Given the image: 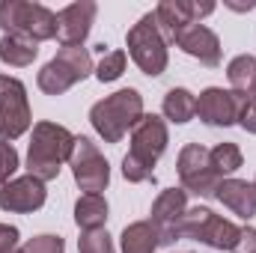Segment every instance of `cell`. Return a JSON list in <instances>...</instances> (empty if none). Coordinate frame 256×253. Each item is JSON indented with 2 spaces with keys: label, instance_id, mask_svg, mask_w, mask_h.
Listing matches in <instances>:
<instances>
[{
  "label": "cell",
  "instance_id": "2",
  "mask_svg": "<svg viewBox=\"0 0 256 253\" xmlns=\"http://www.w3.org/2000/svg\"><path fill=\"white\" fill-rule=\"evenodd\" d=\"M74 149V134L57 122H36L30 137V152H27V176L39 182H51L60 176L63 161L72 158Z\"/></svg>",
  "mask_w": 256,
  "mask_h": 253
},
{
  "label": "cell",
  "instance_id": "28",
  "mask_svg": "<svg viewBox=\"0 0 256 253\" xmlns=\"http://www.w3.org/2000/svg\"><path fill=\"white\" fill-rule=\"evenodd\" d=\"M238 126L248 134H256V96H244L242 114H238Z\"/></svg>",
  "mask_w": 256,
  "mask_h": 253
},
{
  "label": "cell",
  "instance_id": "19",
  "mask_svg": "<svg viewBox=\"0 0 256 253\" xmlns=\"http://www.w3.org/2000/svg\"><path fill=\"white\" fill-rule=\"evenodd\" d=\"M39 57V42L27 39V36H15V33H6L0 39V63L6 66H30Z\"/></svg>",
  "mask_w": 256,
  "mask_h": 253
},
{
  "label": "cell",
  "instance_id": "18",
  "mask_svg": "<svg viewBox=\"0 0 256 253\" xmlns=\"http://www.w3.org/2000/svg\"><path fill=\"white\" fill-rule=\"evenodd\" d=\"M74 224L84 232L104 230V224H108V200L102 194H84L74 202Z\"/></svg>",
  "mask_w": 256,
  "mask_h": 253
},
{
  "label": "cell",
  "instance_id": "26",
  "mask_svg": "<svg viewBox=\"0 0 256 253\" xmlns=\"http://www.w3.org/2000/svg\"><path fill=\"white\" fill-rule=\"evenodd\" d=\"M18 167H21V164H18L15 146H12L9 140H0V188H3L6 182H12V176H15Z\"/></svg>",
  "mask_w": 256,
  "mask_h": 253
},
{
  "label": "cell",
  "instance_id": "3",
  "mask_svg": "<svg viewBox=\"0 0 256 253\" xmlns=\"http://www.w3.org/2000/svg\"><path fill=\"white\" fill-rule=\"evenodd\" d=\"M140 120H143V96L131 86L96 102L90 110V122L98 131V137H104V143H120Z\"/></svg>",
  "mask_w": 256,
  "mask_h": 253
},
{
  "label": "cell",
  "instance_id": "5",
  "mask_svg": "<svg viewBox=\"0 0 256 253\" xmlns=\"http://www.w3.org/2000/svg\"><path fill=\"white\" fill-rule=\"evenodd\" d=\"M126 45H128V57L137 63V68H140L143 74H149V78L164 74L170 54H167V39H164L161 30H158L155 12H146V15L128 30Z\"/></svg>",
  "mask_w": 256,
  "mask_h": 253
},
{
  "label": "cell",
  "instance_id": "25",
  "mask_svg": "<svg viewBox=\"0 0 256 253\" xmlns=\"http://www.w3.org/2000/svg\"><path fill=\"white\" fill-rule=\"evenodd\" d=\"M78 250L80 253H116L114 242L104 230H92V232H80L78 238Z\"/></svg>",
  "mask_w": 256,
  "mask_h": 253
},
{
  "label": "cell",
  "instance_id": "13",
  "mask_svg": "<svg viewBox=\"0 0 256 253\" xmlns=\"http://www.w3.org/2000/svg\"><path fill=\"white\" fill-rule=\"evenodd\" d=\"M96 0H74L57 12V39L63 48H84V39L90 36V27L96 21Z\"/></svg>",
  "mask_w": 256,
  "mask_h": 253
},
{
  "label": "cell",
  "instance_id": "21",
  "mask_svg": "<svg viewBox=\"0 0 256 253\" xmlns=\"http://www.w3.org/2000/svg\"><path fill=\"white\" fill-rule=\"evenodd\" d=\"M226 78H230V84H232V92L256 96V57L238 54L232 63L226 66Z\"/></svg>",
  "mask_w": 256,
  "mask_h": 253
},
{
  "label": "cell",
  "instance_id": "7",
  "mask_svg": "<svg viewBox=\"0 0 256 253\" xmlns=\"http://www.w3.org/2000/svg\"><path fill=\"white\" fill-rule=\"evenodd\" d=\"M179 236L182 238H191V242H202V244H208L214 250L232 253L238 236H242V230L232 220L214 214L212 208H200L196 206V208H188L185 212V218L179 224Z\"/></svg>",
  "mask_w": 256,
  "mask_h": 253
},
{
  "label": "cell",
  "instance_id": "14",
  "mask_svg": "<svg viewBox=\"0 0 256 253\" xmlns=\"http://www.w3.org/2000/svg\"><path fill=\"white\" fill-rule=\"evenodd\" d=\"M48 200L45 182L33 179V176H21L12 179L0 188V208L3 212H18V214H30L36 208H42Z\"/></svg>",
  "mask_w": 256,
  "mask_h": 253
},
{
  "label": "cell",
  "instance_id": "30",
  "mask_svg": "<svg viewBox=\"0 0 256 253\" xmlns=\"http://www.w3.org/2000/svg\"><path fill=\"white\" fill-rule=\"evenodd\" d=\"M15 244H18V230L9 224H0V253L15 250Z\"/></svg>",
  "mask_w": 256,
  "mask_h": 253
},
{
  "label": "cell",
  "instance_id": "4",
  "mask_svg": "<svg viewBox=\"0 0 256 253\" xmlns=\"http://www.w3.org/2000/svg\"><path fill=\"white\" fill-rule=\"evenodd\" d=\"M0 27L15 36H27L33 42L57 39V12L42 3L27 0H0Z\"/></svg>",
  "mask_w": 256,
  "mask_h": 253
},
{
  "label": "cell",
  "instance_id": "23",
  "mask_svg": "<svg viewBox=\"0 0 256 253\" xmlns=\"http://www.w3.org/2000/svg\"><path fill=\"white\" fill-rule=\"evenodd\" d=\"M208 161H212V170L224 179L242 167V149L236 143H218L214 149H208Z\"/></svg>",
  "mask_w": 256,
  "mask_h": 253
},
{
  "label": "cell",
  "instance_id": "27",
  "mask_svg": "<svg viewBox=\"0 0 256 253\" xmlns=\"http://www.w3.org/2000/svg\"><path fill=\"white\" fill-rule=\"evenodd\" d=\"M24 253H66V242L60 236H36L27 238Z\"/></svg>",
  "mask_w": 256,
  "mask_h": 253
},
{
  "label": "cell",
  "instance_id": "17",
  "mask_svg": "<svg viewBox=\"0 0 256 253\" xmlns=\"http://www.w3.org/2000/svg\"><path fill=\"white\" fill-rule=\"evenodd\" d=\"M155 21H158V30L167 42L176 39L179 30H185L188 24H194L191 18V3L188 0H161L155 6Z\"/></svg>",
  "mask_w": 256,
  "mask_h": 253
},
{
  "label": "cell",
  "instance_id": "22",
  "mask_svg": "<svg viewBox=\"0 0 256 253\" xmlns=\"http://www.w3.org/2000/svg\"><path fill=\"white\" fill-rule=\"evenodd\" d=\"M164 116H167L170 122H176V126L191 122L194 116H196V98H194L188 90L173 86V90L164 96Z\"/></svg>",
  "mask_w": 256,
  "mask_h": 253
},
{
  "label": "cell",
  "instance_id": "11",
  "mask_svg": "<svg viewBox=\"0 0 256 253\" xmlns=\"http://www.w3.org/2000/svg\"><path fill=\"white\" fill-rule=\"evenodd\" d=\"M185 212H188V190L185 188H167L158 194V200L152 202L149 224L155 226L161 244H176L182 238L179 236V224H182Z\"/></svg>",
  "mask_w": 256,
  "mask_h": 253
},
{
  "label": "cell",
  "instance_id": "24",
  "mask_svg": "<svg viewBox=\"0 0 256 253\" xmlns=\"http://www.w3.org/2000/svg\"><path fill=\"white\" fill-rule=\"evenodd\" d=\"M126 51H108L104 57H102V63L96 66V78L102 80V84H110V80H116V78H122V72H126Z\"/></svg>",
  "mask_w": 256,
  "mask_h": 253
},
{
  "label": "cell",
  "instance_id": "31",
  "mask_svg": "<svg viewBox=\"0 0 256 253\" xmlns=\"http://www.w3.org/2000/svg\"><path fill=\"white\" fill-rule=\"evenodd\" d=\"M226 6H230V9H238V12H244V9H254L256 3H250V0H248V3H236V0H226Z\"/></svg>",
  "mask_w": 256,
  "mask_h": 253
},
{
  "label": "cell",
  "instance_id": "12",
  "mask_svg": "<svg viewBox=\"0 0 256 253\" xmlns=\"http://www.w3.org/2000/svg\"><path fill=\"white\" fill-rule=\"evenodd\" d=\"M244 96L232 92V90H220V86H208L200 92L196 98V116L206 126H236L238 114H242Z\"/></svg>",
  "mask_w": 256,
  "mask_h": 253
},
{
  "label": "cell",
  "instance_id": "16",
  "mask_svg": "<svg viewBox=\"0 0 256 253\" xmlns=\"http://www.w3.org/2000/svg\"><path fill=\"white\" fill-rule=\"evenodd\" d=\"M214 196L232 208V214L250 220L256 214V188L254 182H244V179H220V185L214 188Z\"/></svg>",
  "mask_w": 256,
  "mask_h": 253
},
{
  "label": "cell",
  "instance_id": "6",
  "mask_svg": "<svg viewBox=\"0 0 256 253\" xmlns=\"http://www.w3.org/2000/svg\"><path fill=\"white\" fill-rule=\"evenodd\" d=\"M92 72H96V66H92V54L86 48H60L51 63L42 66L36 84L48 96H63L66 90H72L78 80L90 78Z\"/></svg>",
  "mask_w": 256,
  "mask_h": 253
},
{
  "label": "cell",
  "instance_id": "10",
  "mask_svg": "<svg viewBox=\"0 0 256 253\" xmlns=\"http://www.w3.org/2000/svg\"><path fill=\"white\" fill-rule=\"evenodd\" d=\"M176 170H179L182 188L191 190V194H200V196H214V188L220 185V176L212 170L208 149H202L200 143H188L179 152Z\"/></svg>",
  "mask_w": 256,
  "mask_h": 253
},
{
  "label": "cell",
  "instance_id": "32",
  "mask_svg": "<svg viewBox=\"0 0 256 253\" xmlns=\"http://www.w3.org/2000/svg\"><path fill=\"white\" fill-rule=\"evenodd\" d=\"M9 253H24V250H9Z\"/></svg>",
  "mask_w": 256,
  "mask_h": 253
},
{
  "label": "cell",
  "instance_id": "8",
  "mask_svg": "<svg viewBox=\"0 0 256 253\" xmlns=\"http://www.w3.org/2000/svg\"><path fill=\"white\" fill-rule=\"evenodd\" d=\"M33 122L27 86L18 78L0 74V140H18Z\"/></svg>",
  "mask_w": 256,
  "mask_h": 253
},
{
  "label": "cell",
  "instance_id": "33",
  "mask_svg": "<svg viewBox=\"0 0 256 253\" xmlns=\"http://www.w3.org/2000/svg\"><path fill=\"white\" fill-rule=\"evenodd\" d=\"M254 188H256V179H254Z\"/></svg>",
  "mask_w": 256,
  "mask_h": 253
},
{
  "label": "cell",
  "instance_id": "29",
  "mask_svg": "<svg viewBox=\"0 0 256 253\" xmlns=\"http://www.w3.org/2000/svg\"><path fill=\"white\" fill-rule=\"evenodd\" d=\"M232 253H256V230L254 226H244L242 230V236H238Z\"/></svg>",
  "mask_w": 256,
  "mask_h": 253
},
{
  "label": "cell",
  "instance_id": "15",
  "mask_svg": "<svg viewBox=\"0 0 256 253\" xmlns=\"http://www.w3.org/2000/svg\"><path fill=\"white\" fill-rule=\"evenodd\" d=\"M173 42H176L188 57L200 60V63L208 66V68L220 66V39H218L214 30H208L206 24H188L185 30L176 33Z\"/></svg>",
  "mask_w": 256,
  "mask_h": 253
},
{
  "label": "cell",
  "instance_id": "9",
  "mask_svg": "<svg viewBox=\"0 0 256 253\" xmlns=\"http://www.w3.org/2000/svg\"><path fill=\"white\" fill-rule=\"evenodd\" d=\"M68 167H72V176H74L78 188L86 190V194H98L110 182V167H108L104 155L98 152V146L90 137H74Z\"/></svg>",
  "mask_w": 256,
  "mask_h": 253
},
{
  "label": "cell",
  "instance_id": "20",
  "mask_svg": "<svg viewBox=\"0 0 256 253\" xmlns=\"http://www.w3.org/2000/svg\"><path fill=\"white\" fill-rule=\"evenodd\" d=\"M120 244H122V253H155L161 242H158V232L149 220H137L122 230Z\"/></svg>",
  "mask_w": 256,
  "mask_h": 253
},
{
  "label": "cell",
  "instance_id": "1",
  "mask_svg": "<svg viewBox=\"0 0 256 253\" xmlns=\"http://www.w3.org/2000/svg\"><path fill=\"white\" fill-rule=\"evenodd\" d=\"M167 143H170L167 122L155 114H143V120L131 128V152L122 158V176L134 185L149 182Z\"/></svg>",
  "mask_w": 256,
  "mask_h": 253
}]
</instances>
